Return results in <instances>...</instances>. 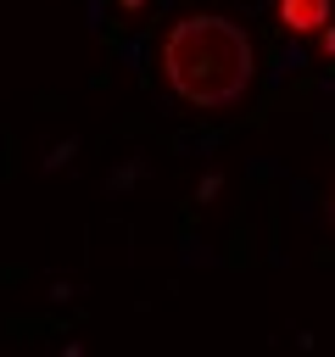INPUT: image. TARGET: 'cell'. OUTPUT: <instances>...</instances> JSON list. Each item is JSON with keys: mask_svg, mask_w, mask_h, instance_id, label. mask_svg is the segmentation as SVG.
I'll return each mask as SVG.
<instances>
[{"mask_svg": "<svg viewBox=\"0 0 335 357\" xmlns=\"http://www.w3.org/2000/svg\"><path fill=\"white\" fill-rule=\"evenodd\" d=\"M324 56H335V28H329V33H324Z\"/></svg>", "mask_w": 335, "mask_h": 357, "instance_id": "cell-3", "label": "cell"}, {"mask_svg": "<svg viewBox=\"0 0 335 357\" xmlns=\"http://www.w3.org/2000/svg\"><path fill=\"white\" fill-rule=\"evenodd\" d=\"M329 6H335V0H279V22H285L290 33H318V28L329 22Z\"/></svg>", "mask_w": 335, "mask_h": 357, "instance_id": "cell-2", "label": "cell"}, {"mask_svg": "<svg viewBox=\"0 0 335 357\" xmlns=\"http://www.w3.org/2000/svg\"><path fill=\"white\" fill-rule=\"evenodd\" d=\"M251 73H257L251 39L229 17L195 11V17H179L162 39V78L190 106H234L251 89Z\"/></svg>", "mask_w": 335, "mask_h": 357, "instance_id": "cell-1", "label": "cell"}]
</instances>
